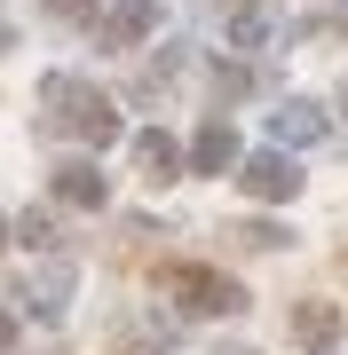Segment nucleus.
<instances>
[{
    "label": "nucleus",
    "instance_id": "obj_1",
    "mask_svg": "<svg viewBox=\"0 0 348 355\" xmlns=\"http://www.w3.org/2000/svg\"><path fill=\"white\" fill-rule=\"evenodd\" d=\"M167 292L182 308H198V316H230V308H245V292L230 277H214V268H167Z\"/></svg>",
    "mask_w": 348,
    "mask_h": 355
},
{
    "label": "nucleus",
    "instance_id": "obj_2",
    "mask_svg": "<svg viewBox=\"0 0 348 355\" xmlns=\"http://www.w3.org/2000/svg\"><path fill=\"white\" fill-rule=\"evenodd\" d=\"M245 190H254V198H293L301 174H293L285 158H254V166H245Z\"/></svg>",
    "mask_w": 348,
    "mask_h": 355
},
{
    "label": "nucleus",
    "instance_id": "obj_3",
    "mask_svg": "<svg viewBox=\"0 0 348 355\" xmlns=\"http://www.w3.org/2000/svg\"><path fill=\"white\" fill-rule=\"evenodd\" d=\"M72 127L88 142H111V103L103 95H72Z\"/></svg>",
    "mask_w": 348,
    "mask_h": 355
},
{
    "label": "nucleus",
    "instance_id": "obj_4",
    "mask_svg": "<svg viewBox=\"0 0 348 355\" xmlns=\"http://www.w3.org/2000/svg\"><path fill=\"white\" fill-rule=\"evenodd\" d=\"M333 331H340V316H333V308H317V300H309V308L293 316V340H301V347H324Z\"/></svg>",
    "mask_w": 348,
    "mask_h": 355
},
{
    "label": "nucleus",
    "instance_id": "obj_5",
    "mask_svg": "<svg viewBox=\"0 0 348 355\" xmlns=\"http://www.w3.org/2000/svg\"><path fill=\"white\" fill-rule=\"evenodd\" d=\"M56 190H64L72 205H95V198H103V182H95L88 166H64V174H56Z\"/></svg>",
    "mask_w": 348,
    "mask_h": 355
},
{
    "label": "nucleus",
    "instance_id": "obj_6",
    "mask_svg": "<svg viewBox=\"0 0 348 355\" xmlns=\"http://www.w3.org/2000/svg\"><path fill=\"white\" fill-rule=\"evenodd\" d=\"M230 150H238L230 127H206V135H198V166H230Z\"/></svg>",
    "mask_w": 348,
    "mask_h": 355
},
{
    "label": "nucleus",
    "instance_id": "obj_7",
    "mask_svg": "<svg viewBox=\"0 0 348 355\" xmlns=\"http://www.w3.org/2000/svg\"><path fill=\"white\" fill-rule=\"evenodd\" d=\"M142 32H151V8H119V16H111V40H119V48L142 40Z\"/></svg>",
    "mask_w": 348,
    "mask_h": 355
},
{
    "label": "nucleus",
    "instance_id": "obj_8",
    "mask_svg": "<svg viewBox=\"0 0 348 355\" xmlns=\"http://www.w3.org/2000/svg\"><path fill=\"white\" fill-rule=\"evenodd\" d=\"M56 8H64V16H88V0H56Z\"/></svg>",
    "mask_w": 348,
    "mask_h": 355
}]
</instances>
